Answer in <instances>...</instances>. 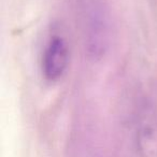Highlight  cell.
I'll list each match as a JSON object with an SVG mask.
<instances>
[{
  "label": "cell",
  "instance_id": "cell-1",
  "mask_svg": "<svg viewBox=\"0 0 157 157\" xmlns=\"http://www.w3.org/2000/svg\"><path fill=\"white\" fill-rule=\"evenodd\" d=\"M85 48L92 59L105 56L110 41V14L105 0H80Z\"/></svg>",
  "mask_w": 157,
  "mask_h": 157
},
{
  "label": "cell",
  "instance_id": "cell-2",
  "mask_svg": "<svg viewBox=\"0 0 157 157\" xmlns=\"http://www.w3.org/2000/svg\"><path fill=\"white\" fill-rule=\"evenodd\" d=\"M136 143L141 157H157V112L148 100L142 101L138 110Z\"/></svg>",
  "mask_w": 157,
  "mask_h": 157
},
{
  "label": "cell",
  "instance_id": "cell-3",
  "mask_svg": "<svg viewBox=\"0 0 157 157\" xmlns=\"http://www.w3.org/2000/svg\"><path fill=\"white\" fill-rule=\"evenodd\" d=\"M69 63V50L63 37L54 36L48 40L42 55V73L48 81H57L66 72Z\"/></svg>",
  "mask_w": 157,
  "mask_h": 157
}]
</instances>
